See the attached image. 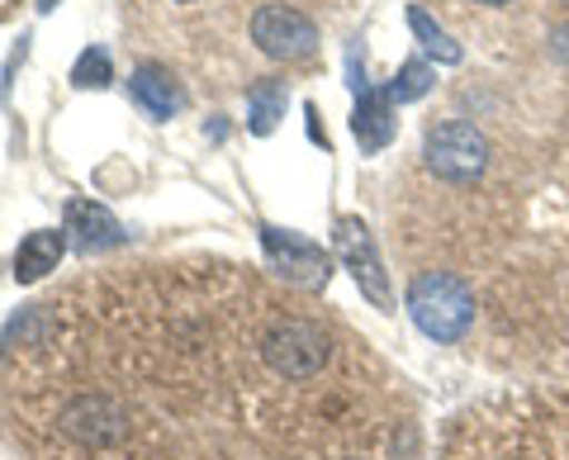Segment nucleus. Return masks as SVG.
Returning <instances> with one entry per match:
<instances>
[{
	"mask_svg": "<svg viewBox=\"0 0 569 460\" xmlns=\"http://www.w3.org/2000/svg\"><path fill=\"white\" fill-rule=\"evenodd\" d=\"M62 252H67V233H58V228H33V233L14 247V280H20V286L43 280L48 271H58Z\"/></svg>",
	"mask_w": 569,
	"mask_h": 460,
	"instance_id": "nucleus-10",
	"label": "nucleus"
},
{
	"mask_svg": "<svg viewBox=\"0 0 569 460\" xmlns=\"http://www.w3.org/2000/svg\"><path fill=\"white\" fill-rule=\"evenodd\" d=\"M422 157H427V171L441 176V181L470 186L489 167V138L470 119H441L437 129H427Z\"/></svg>",
	"mask_w": 569,
	"mask_h": 460,
	"instance_id": "nucleus-2",
	"label": "nucleus"
},
{
	"mask_svg": "<svg viewBox=\"0 0 569 460\" xmlns=\"http://www.w3.org/2000/svg\"><path fill=\"white\" fill-rule=\"evenodd\" d=\"M62 233H71V242H77L81 252H100V247L123 242V223L96 200H67V228Z\"/></svg>",
	"mask_w": 569,
	"mask_h": 460,
	"instance_id": "nucleus-9",
	"label": "nucleus"
},
{
	"mask_svg": "<svg viewBox=\"0 0 569 460\" xmlns=\"http://www.w3.org/2000/svg\"><path fill=\"white\" fill-rule=\"evenodd\" d=\"M408 318L422 338L432 342H460L475 323V290L451 271H422L408 286Z\"/></svg>",
	"mask_w": 569,
	"mask_h": 460,
	"instance_id": "nucleus-1",
	"label": "nucleus"
},
{
	"mask_svg": "<svg viewBox=\"0 0 569 460\" xmlns=\"http://www.w3.org/2000/svg\"><path fill=\"white\" fill-rule=\"evenodd\" d=\"M33 10H39V14H52V10H58V0H33Z\"/></svg>",
	"mask_w": 569,
	"mask_h": 460,
	"instance_id": "nucleus-16",
	"label": "nucleus"
},
{
	"mask_svg": "<svg viewBox=\"0 0 569 460\" xmlns=\"http://www.w3.org/2000/svg\"><path fill=\"white\" fill-rule=\"evenodd\" d=\"M432 67H427L422 58H408L403 67H399V72H395V81H389V100H395V104H413V100H422L427 91H432Z\"/></svg>",
	"mask_w": 569,
	"mask_h": 460,
	"instance_id": "nucleus-13",
	"label": "nucleus"
},
{
	"mask_svg": "<svg viewBox=\"0 0 569 460\" xmlns=\"http://www.w3.org/2000/svg\"><path fill=\"white\" fill-rule=\"evenodd\" d=\"M261 247L280 280H290L299 290H328L332 257L313 238L295 233V228H280V223H261Z\"/></svg>",
	"mask_w": 569,
	"mask_h": 460,
	"instance_id": "nucleus-5",
	"label": "nucleus"
},
{
	"mask_svg": "<svg viewBox=\"0 0 569 460\" xmlns=\"http://www.w3.org/2000/svg\"><path fill=\"white\" fill-rule=\"evenodd\" d=\"M129 96H133L138 110H142V114H152V119H171V114H181V104H186L181 81H176L167 67H157V62L133 67Z\"/></svg>",
	"mask_w": 569,
	"mask_h": 460,
	"instance_id": "nucleus-8",
	"label": "nucleus"
},
{
	"mask_svg": "<svg viewBox=\"0 0 569 460\" xmlns=\"http://www.w3.org/2000/svg\"><path fill=\"white\" fill-rule=\"evenodd\" d=\"M550 43H556L560 58H569V24H565V29H556V39H550Z\"/></svg>",
	"mask_w": 569,
	"mask_h": 460,
	"instance_id": "nucleus-15",
	"label": "nucleus"
},
{
	"mask_svg": "<svg viewBox=\"0 0 569 460\" xmlns=\"http://www.w3.org/2000/svg\"><path fill=\"white\" fill-rule=\"evenodd\" d=\"M479 6H508V0H479Z\"/></svg>",
	"mask_w": 569,
	"mask_h": 460,
	"instance_id": "nucleus-17",
	"label": "nucleus"
},
{
	"mask_svg": "<svg viewBox=\"0 0 569 460\" xmlns=\"http://www.w3.org/2000/svg\"><path fill=\"white\" fill-rule=\"evenodd\" d=\"M284 104H290L284 81H257L252 91H247V129H252L257 138L276 133L280 119H284Z\"/></svg>",
	"mask_w": 569,
	"mask_h": 460,
	"instance_id": "nucleus-11",
	"label": "nucleus"
},
{
	"mask_svg": "<svg viewBox=\"0 0 569 460\" xmlns=\"http://www.w3.org/2000/svg\"><path fill=\"white\" fill-rule=\"evenodd\" d=\"M332 252L337 261L347 267V276L356 280V290H361L376 309H395V290H389V271L380 261V247H376V233L356 219V214H342L332 223Z\"/></svg>",
	"mask_w": 569,
	"mask_h": 460,
	"instance_id": "nucleus-4",
	"label": "nucleus"
},
{
	"mask_svg": "<svg viewBox=\"0 0 569 460\" xmlns=\"http://www.w3.org/2000/svg\"><path fill=\"white\" fill-rule=\"evenodd\" d=\"M114 81V62L104 48H86L77 62H71V86L77 91H104V86Z\"/></svg>",
	"mask_w": 569,
	"mask_h": 460,
	"instance_id": "nucleus-14",
	"label": "nucleus"
},
{
	"mask_svg": "<svg viewBox=\"0 0 569 460\" xmlns=\"http://www.w3.org/2000/svg\"><path fill=\"white\" fill-rule=\"evenodd\" d=\"M261 357L280 380H313L318 370L328 366L332 342H328L323 328L309 323V318H284V323H276L261 338Z\"/></svg>",
	"mask_w": 569,
	"mask_h": 460,
	"instance_id": "nucleus-3",
	"label": "nucleus"
},
{
	"mask_svg": "<svg viewBox=\"0 0 569 460\" xmlns=\"http://www.w3.org/2000/svg\"><path fill=\"white\" fill-rule=\"evenodd\" d=\"M252 43L276 62H309L318 52V24L295 6H261L252 14Z\"/></svg>",
	"mask_w": 569,
	"mask_h": 460,
	"instance_id": "nucleus-6",
	"label": "nucleus"
},
{
	"mask_svg": "<svg viewBox=\"0 0 569 460\" xmlns=\"http://www.w3.org/2000/svg\"><path fill=\"white\" fill-rule=\"evenodd\" d=\"M408 29H413V39L422 43V52L427 58H437V62H447V67H456L460 58H466V48H460L447 29H441L432 14H427L422 6H408Z\"/></svg>",
	"mask_w": 569,
	"mask_h": 460,
	"instance_id": "nucleus-12",
	"label": "nucleus"
},
{
	"mask_svg": "<svg viewBox=\"0 0 569 460\" xmlns=\"http://www.w3.org/2000/svg\"><path fill=\"white\" fill-rule=\"evenodd\" d=\"M351 133L356 143H361V152H385L389 143H395L399 133V114H395V100H389L385 91H366L356 96V110H351Z\"/></svg>",
	"mask_w": 569,
	"mask_h": 460,
	"instance_id": "nucleus-7",
	"label": "nucleus"
}]
</instances>
